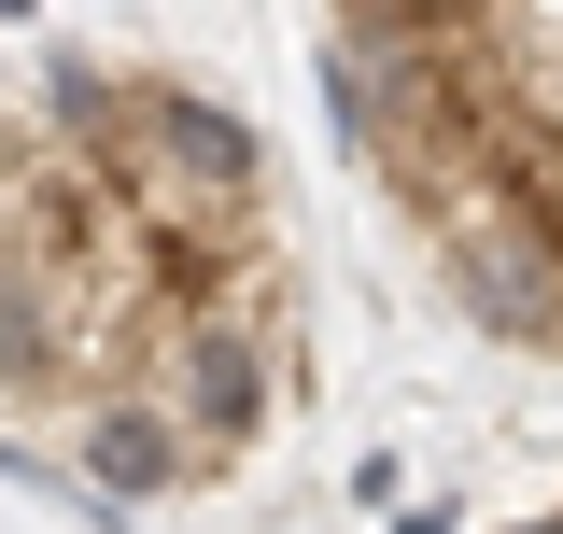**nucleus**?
<instances>
[{
	"mask_svg": "<svg viewBox=\"0 0 563 534\" xmlns=\"http://www.w3.org/2000/svg\"><path fill=\"white\" fill-rule=\"evenodd\" d=\"M437 267H451V296H465V324L507 337V352H563V267L521 240V225H493L479 198L437 225Z\"/></svg>",
	"mask_w": 563,
	"mask_h": 534,
	"instance_id": "obj_2",
	"label": "nucleus"
},
{
	"mask_svg": "<svg viewBox=\"0 0 563 534\" xmlns=\"http://www.w3.org/2000/svg\"><path fill=\"white\" fill-rule=\"evenodd\" d=\"M70 465H85V492L99 507H155V492H184V436L155 422V394H113V408H85V436H70Z\"/></svg>",
	"mask_w": 563,
	"mask_h": 534,
	"instance_id": "obj_4",
	"label": "nucleus"
},
{
	"mask_svg": "<svg viewBox=\"0 0 563 534\" xmlns=\"http://www.w3.org/2000/svg\"><path fill=\"white\" fill-rule=\"evenodd\" d=\"M296 394V324H169L155 352V422L184 436V465H240Z\"/></svg>",
	"mask_w": 563,
	"mask_h": 534,
	"instance_id": "obj_1",
	"label": "nucleus"
},
{
	"mask_svg": "<svg viewBox=\"0 0 563 534\" xmlns=\"http://www.w3.org/2000/svg\"><path fill=\"white\" fill-rule=\"evenodd\" d=\"M70 352H85L70 281H57V267H29L14 240H0V394H14V408H57V394H70Z\"/></svg>",
	"mask_w": 563,
	"mask_h": 534,
	"instance_id": "obj_3",
	"label": "nucleus"
},
{
	"mask_svg": "<svg viewBox=\"0 0 563 534\" xmlns=\"http://www.w3.org/2000/svg\"><path fill=\"white\" fill-rule=\"evenodd\" d=\"M521 534H563V521H521Z\"/></svg>",
	"mask_w": 563,
	"mask_h": 534,
	"instance_id": "obj_5",
	"label": "nucleus"
}]
</instances>
